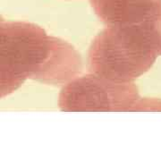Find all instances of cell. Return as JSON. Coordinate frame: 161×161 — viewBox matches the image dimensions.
Wrapping results in <instances>:
<instances>
[{"label":"cell","instance_id":"obj_1","mask_svg":"<svg viewBox=\"0 0 161 161\" xmlns=\"http://www.w3.org/2000/svg\"><path fill=\"white\" fill-rule=\"evenodd\" d=\"M159 56L150 20L127 26H108L92 41L89 67L92 74L115 82H132Z\"/></svg>","mask_w":161,"mask_h":161},{"label":"cell","instance_id":"obj_2","mask_svg":"<svg viewBox=\"0 0 161 161\" xmlns=\"http://www.w3.org/2000/svg\"><path fill=\"white\" fill-rule=\"evenodd\" d=\"M53 37L28 23H1L0 95L17 90L28 78L37 80L49 58Z\"/></svg>","mask_w":161,"mask_h":161},{"label":"cell","instance_id":"obj_3","mask_svg":"<svg viewBox=\"0 0 161 161\" xmlns=\"http://www.w3.org/2000/svg\"><path fill=\"white\" fill-rule=\"evenodd\" d=\"M140 98L133 82H115L90 74L64 87L58 105L64 112H131Z\"/></svg>","mask_w":161,"mask_h":161},{"label":"cell","instance_id":"obj_4","mask_svg":"<svg viewBox=\"0 0 161 161\" xmlns=\"http://www.w3.org/2000/svg\"><path fill=\"white\" fill-rule=\"evenodd\" d=\"M99 19L108 26L144 23L158 15L160 0H91Z\"/></svg>","mask_w":161,"mask_h":161},{"label":"cell","instance_id":"obj_5","mask_svg":"<svg viewBox=\"0 0 161 161\" xmlns=\"http://www.w3.org/2000/svg\"><path fill=\"white\" fill-rule=\"evenodd\" d=\"M80 54L68 42L53 37L51 54L37 80L48 85L67 84L81 70Z\"/></svg>","mask_w":161,"mask_h":161},{"label":"cell","instance_id":"obj_6","mask_svg":"<svg viewBox=\"0 0 161 161\" xmlns=\"http://www.w3.org/2000/svg\"><path fill=\"white\" fill-rule=\"evenodd\" d=\"M132 111H161V100L155 98H140L132 108Z\"/></svg>","mask_w":161,"mask_h":161},{"label":"cell","instance_id":"obj_7","mask_svg":"<svg viewBox=\"0 0 161 161\" xmlns=\"http://www.w3.org/2000/svg\"><path fill=\"white\" fill-rule=\"evenodd\" d=\"M150 25L152 31L154 32V35L157 40L158 47V51H159V56H161V13L159 12L158 15L155 16L153 19L150 20Z\"/></svg>","mask_w":161,"mask_h":161}]
</instances>
